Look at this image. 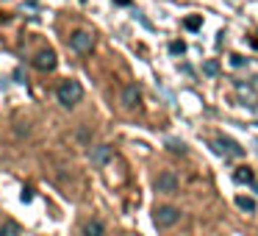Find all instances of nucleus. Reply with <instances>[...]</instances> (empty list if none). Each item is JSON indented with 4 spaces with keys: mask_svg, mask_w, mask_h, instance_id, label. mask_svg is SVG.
I'll list each match as a JSON object with an SVG mask.
<instances>
[{
    "mask_svg": "<svg viewBox=\"0 0 258 236\" xmlns=\"http://www.w3.org/2000/svg\"><path fill=\"white\" fill-rule=\"evenodd\" d=\"M56 97L64 108H75L81 100H84V89H81L78 81H61L56 89Z\"/></svg>",
    "mask_w": 258,
    "mask_h": 236,
    "instance_id": "f257e3e1",
    "label": "nucleus"
},
{
    "mask_svg": "<svg viewBox=\"0 0 258 236\" xmlns=\"http://www.w3.org/2000/svg\"><path fill=\"white\" fill-rule=\"evenodd\" d=\"M153 217H156V225H158V228H172V225L180 219V211H178L175 206H158Z\"/></svg>",
    "mask_w": 258,
    "mask_h": 236,
    "instance_id": "f03ea898",
    "label": "nucleus"
},
{
    "mask_svg": "<svg viewBox=\"0 0 258 236\" xmlns=\"http://www.w3.org/2000/svg\"><path fill=\"white\" fill-rule=\"evenodd\" d=\"M178 189H180V181H178V175L169 172V169L156 178V192H161V195H178Z\"/></svg>",
    "mask_w": 258,
    "mask_h": 236,
    "instance_id": "7ed1b4c3",
    "label": "nucleus"
},
{
    "mask_svg": "<svg viewBox=\"0 0 258 236\" xmlns=\"http://www.w3.org/2000/svg\"><path fill=\"white\" fill-rule=\"evenodd\" d=\"M70 47H73L75 53H92V47H95V36L86 34V31H75V34L70 36Z\"/></svg>",
    "mask_w": 258,
    "mask_h": 236,
    "instance_id": "20e7f679",
    "label": "nucleus"
},
{
    "mask_svg": "<svg viewBox=\"0 0 258 236\" xmlns=\"http://www.w3.org/2000/svg\"><path fill=\"white\" fill-rule=\"evenodd\" d=\"M214 145H217V147H219V153H225V156H244V147H241L236 139L225 136V134H219L217 139H214Z\"/></svg>",
    "mask_w": 258,
    "mask_h": 236,
    "instance_id": "39448f33",
    "label": "nucleus"
},
{
    "mask_svg": "<svg viewBox=\"0 0 258 236\" xmlns=\"http://www.w3.org/2000/svg\"><path fill=\"white\" fill-rule=\"evenodd\" d=\"M34 64H36V70H42V73H53V70H56V53L45 47V50L36 53Z\"/></svg>",
    "mask_w": 258,
    "mask_h": 236,
    "instance_id": "423d86ee",
    "label": "nucleus"
},
{
    "mask_svg": "<svg viewBox=\"0 0 258 236\" xmlns=\"http://www.w3.org/2000/svg\"><path fill=\"white\" fill-rule=\"evenodd\" d=\"M142 103V89H139V84H128L122 89V106L125 108H136Z\"/></svg>",
    "mask_w": 258,
    "mask_h": 236,
    "instance_id": "0eeeda50",
    "label": "nucleus"
},
{
    "mask_svg": "<svg viewBox=\"0 0 258 236\" xmlns=\"http://www.w3.org/2000/svg\"><path fill=\"white\" fill-rule=\"evenodd\" d=\"M111 147L108 145H97V147H92V164H95V167H103V164H108L111 161Z\"/></svg>",
    "mask_w": 258,
    "mask_h": 236,
    "instance_id": "6e6552de",
    "label": "nucleus"
},
{
    "mask_svg": "<svg viewBox=\"0 0 258 236\" xmlns=\"http://www.w3.org/2000/svg\"><path fill=\"white\" fill-rule=\"evenodd\" d=\"M84 236H106V225L100 219H89L84 222Z\"/></svg>",
    "mask_w": 258,
    "mask_h": 236,
    "instance_id": "1a4fd4ad",
    "label": "nucleus"
},
{
    "mask_svg": "<svg viewBox=\"0 0 258 236\" xmlns=\"http://www.w3.org/2000/svg\"><path fill=\"white\" fill-rule=\"evenodd\" d=\"M233 181H236V184H252L255 178H252V169L250 167H239L233 172Z\"/></svg>",
    "mask_w": 258,
    "mask_h": 236,
    "instance_id": "9d476101",
    "label": "nucleus"
},
{
    "mask_svg": "<svg viewBox=\"0 0 258 236\" xmlns=\"http://www.w3.org/2000/svg\"><path fill=\"white\" fill-rule=\"evenodd\" d=\"M0 236H20V225L14 222V219L0 222Z\"/></svg>",
    "mask_w": 258,
    "mask_h": 236,
    "instance_id": "9b49d317",
    "label": "nucleus"
},
{
    "mask_svg": "<svg viewBox=\"0 0 258 236\" xmlns=\"http://www.w3.org/2000/svg\"><path fill=\"white\" fill-rule=\"evenodd\" d=\"M236 208H241V211H255V200L244 197V195H236Z\"/></svg>",
    "mask_w": 258,
    "mask_h": 236,
    "instance_id": "f8f14e48",
    "label": "nucleus"
},
{
    "mask_svg": "<svg viewBox=\"0 0 258 236\" xmlns=\"http://www.w3.org/2000/svg\"><path fill=\"white\" fill-rule=\"evenodd\" d=\"M230 64H233V67H244V58H241V56H233V58H230Z\"/></svg>",
    "mask_w": 258,
    "mask_h": 236,
    "instance_id": "ddd939ff",
    "label": "nucleus"
},
{
    "mask_svg": "<svg viewBox=\"0 0 258 236\" xmlns=\"http://www.w3.org/2000/svg\"><path fill=\"white\" fill-rule=\"evenodd\" d=\"M206 73H208V75H214V73H217V64L208 62V64H206Z\"/></svg>",
    "mask_w": 258,
    "mask_h": 236,
    "instance_id": "4468645a",
    "label": "nucleus"
},
{
    "mask_svg": "<svg viewBox=\"0 0 258 236\" xmlns=\"http://www.w3.org/2000/svg\"><path fill=\"white\" fill-rule=\"evenodd\" d=\"M172 53H183V45H180V42H172Z\"/></svg>",
    "mask_w": 258,
    "mask_h": 236,
    "instance_id": "2eb2a0df",
    "label": "nucleus"
},
{
    "mask_svg": "<svg viewBox=\"0 0 258 236\" xmlns=\"http://www.w3.org/2000/svg\"><path fill=\"white\" fill-rule=\"evenodd\" d=\"M255 192H258V186H255Z\"/></svg>",
    "mask_w": 258,
    "mask_h": 236,
    "instance_id": "dca6fc26",
    "label": "nucleus"
}]
</instances>
